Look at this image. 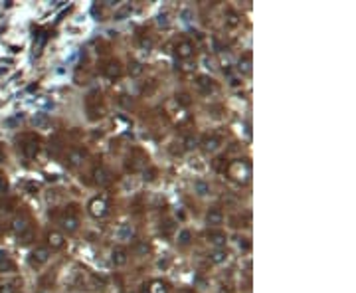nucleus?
Returning <instances> with one entry per match:
<instances>
[{
    "mask_svg": "<svg viewBox=\"0 0 356 293\" xmlns=\"http://www.w3.org/2000/svg\"><path fill=\"white\" fill-rule=\"evenodd\" d=\"M228 174L240 184H246L249 183L251 179V163L248 159H240V161H233L230 166H228Z\"/></svg>",
    "mask_w": 356,
    "mask_h": 293,
    "instance_id": "nucleus-1",
    "label": "nucleus"
},
{
    "mask_svg": "<svg viewBox=\"0 0 356 293\" xmlns=\"http://www.w3.org/2000/svg\"><path fill=\"white\" fill-rule=\"evenodd\" d=\"M109 212V202H107V196H97L89 202V214L93 218H103L105 214Z\"/></svg>",
    "mask_w": 356,
    "mask_h": 293,
    "instance_id": "nucleus-2",
    "label": "nucleus"
},
{
    "mask_svg": "<svg viewBox=\"0 0 356 293\" xmlns=\"http://www.w3.org/2000/svg\"><path fill=\"white\" fill-rule=\"evenodd\" d=\"M38 151H40V139L34 137V135H26L24 141H22V153H24V157L34 159L38 155Z\"/></svg>",
    "mask_w": 356,
    "mask_h": 293,
    "instance_id": "nucleus-3",
    "label": "nucleus"
},
{
    "mask_svg": "<svg viewBox=\"0 0 356 293\" xmlns=\"http://www.w3.org/2000/svg\"><path fill=\"white\" fill-rule=\"evenodd\" d=\"M50 256H52V252H50L48 246H38L32 254H30V263H32L34 268H40V266H44V263H48Z\"/></svg>",
    "mask_w": 356,
    "mask_h": 293,
    "instance_id": "nucleus-4",
    "label": "nucleus"
},
{
    "mask_svg": "<svg viewBox=\"0 0 356 293\" xmlns=\"http://www.w3.org/2000/svg\"><path fill=\"white\" fill-rule=\"evenodd\" d=\"M59 224H62V228H64L68 234H73V232H77V228H79V218H77L75 212L71 210V212H66L62 218H59Z\"/></svg>",
    "mask_w": 356,
    "mask_h": 293,
    "instance_id": "nucleus-5",
    "label": "nucleus"
},
{
    "mask_svg": "<svg viewBox=\"0 0 356 293\" xmlns=\"http://www.w3.org/2000/svg\"><path fill=\"white\" fill-rule=\"evenodd\" d=\"M111 261H113L115 268H123V266H127V261H129V252H127L123 246H115L113 252H111Z\"/></svg>",
    "mask_w": 356,
    "mask_h": 293,
    "instance_id": "nucleus-6",
    "label": "nucleus"
},
{
    "mask_svg": "<svg viewBox=\"0 0 356 293\" xmlns=\"http://www.w3.org/2000/svg\"><path fill=\"white\" fill-rule=\"evenodd\" d=\"M176 55L180 57V60H190V57L194 55V52H196V48H194V44L190 42V40H180L176 44Z\"/></svg>",
    "mask_w": 356,
    "mask_h": 293,
    "instance_id": "nucleus-7",
    "label": "nucleus"
},
{
    "mask_svg": "<svg viewBox=\"0 0 356 293\" xmlns=\"http://www.w3.org/2000/svg\"><path fill=\"white\" fill-rule=\"evenodd\" d=\"M206 240L210 242L212 246H216L218 250H222V248L226 246V242H228L226 234H224V232H220V230H210V232H206Z\"/></svg>",
    "mask_w": 356,
    "mask_h": 293,
    "instance_id": "nucleus-8",
    "label": "nucleus"
},
{
    "mask_svg": "<svg viewBox=\"0 0 356 293\" xmlns=\"http://www.w3.org/2000/svg\"><path fill=\"white\" fill-rule=\"evenodd\" d=\"M91 177H93V183L99 184V186H105V184L111 183V172L105 166H95L93 172H91Z\"/></svg>",
    "mask_w": 356,
    "mask_h": 293,
    "instance_id": "nucleus-9",
    "label": "nucleus"
},
{
    "mask_svg": "<svg viewBox=\"0 0 356 293\" xmlns=\"http://www.w3.org/2000/svg\"><path fill=\"white\" fill-rule=\"evenodd\" d=\"M64 244H66V238H64L62 232H57V230L48 232V248H52V250H62Z\"/></svg>",
    "mask_w": 356,
    "mask_h": 293,
    "instance_id": "nucleus-10",
    "label": "nucleus"
},
{
    "mask_svg": "<svg viewBox=\"0 0 356 293\" xmlns=\"http://www.w3.org/2000/svg\"><path fill=\"white\" fill-rule=\"evenodd\" d=\"M220 146H222V141H220V137H216V135H206V137L202 139V149H204L206 153H216Z\"/></svg>",
    "mask_w": 356,
    "mask_h": 293,
    "instance_id": "nucleus-11",
    "label": "nucleus"
},
{
    "mask_svg": "<svg viewBox=\"0 0 356 293\" xmlns=\"http://www.w3.org/2000/svg\"><path fill=\"white\" fill-rule=\"evenodd\" d=\"M196 85H198V90L202 93H210V92L216 90V83H214V79L210 75H198L196 77Z\"/></svg>",
    "mask_w": 356,
    "mask_h": 293,
    "instance_id": "nucleus-12",
    "label": "nucleus"
},
{
    "mask_svg": "<svg viewBox=\"0 0 356 293\" xmlns=\"http://www.w3.org/2000/svg\"><path fill=\"white\" fill-rule=\"evenodd\" d=\"M242 24V16L237 14L235 10H226L224 12V26L230 28V30H233V28H237Z\"/></svg>",
    "mask_w": 356,
    "mask_h": 293,
    "instance_id": "nucleus-13",
    "label": "nucleus"
},
{
    "mask_svg": "<svg viewBox=\"0 0 356 293\" xmlns=\"http://www.w3.org/2000/svg\"><path fill=\"white\" fill-rule=\"evenodd\" d=\"M121 73H123V66H121V62H119V60H111V62L105 66V75H107L109 79L121 77Z\"/></svg>",
    "mask_w": 356,
    "mask_h": 293,
    "instance_id": "nucleus-14",
    "label": "nucleus"
},
{
    "mask_svg": "<svg viewBox=\"0 0 356 293\" xmlns=\"http://www.w3.org/2000/svg\"><path fill=\"white\" fill-rule=\"evenodd\" d=\"M224 222V212L220 208H210L206 212V224L208 226H220Z\"/></svg>",
    "mask_w": 356,
    "mask_h": 293,
    "instance_id": "nucleus-15",
    "label": "nucleus"
},
{
    "mask_svg": "<svg viewBox=\"0 0 356 293\" xmlns=\"http://www.w3.org/2000/svg\"><path fill=\"white\" fill-rule=\"evenodd\" d=\"M85 157H87V153L83 149H71L68 153V165L70 166H79L85 161Z\"/></svg>",
    "mask_w": 356,
    "mask_h": 293,
    "instance_id": "nucleus-16",
    "label": "nucleus"
},
{
    "mask_svg": "<svg viewBox=\"0 0 356 293\" xmlns=\"http://www.w3.org/2000/svg\"><path fill=\"white\" fill-rule=\"evenodd\" d=\"M237 72L244 73V75H249L251 73V54H244L237 62Z\"/></svg>",
    "mask_w": 356,
    "mask_h": 293,
    "instance_id": "nucleus-17",
    "label": "nucleus"
},
{
    "mask_svg": "<svg viewBox=\"0 0 356 293\" xmlns=\"http://www.w3.org/2000/svg\"><path fill=\"white\" fill-rule=\"evenodd\" d=\"M12 230L18 234V236H22L24 232H28V230H30V220H28V218H24V216L14 218V220H12Z\"/></svg>",
    "mask_w": 356,
    "mask_h": 293,
    "instance_id": "nucleus-18",
    "label": "nucleus"
},
{
    "mask_svg": "<svg viewBox=\"0 0 356 293\" xmlns=\"http://www.w3.org/2000/svg\"><path fill=\"white\" fill-rule=\"evenodd\" d=\"M148 291H151V293H168V287H166L164 281L157 279V281H153L151 285H148Z\"/></svg>",
    "mask_w": 356,
    "mask_h": 293,
    "instance_id": "nucleus-19",
    "label": "nucleus"
},
{
    "mask_svg": "<svg viewBox=\"0 0 356 293\" xmlns=\"http://www.w3.org/2000/svg\"><path fill=\"white\" fill-rule=\"evenodd\" d=\"M194 192L200 194V196H206L208 192H210V184L204 183V181H196L194 183Z\"/></svg>",
    "mask_w": 356,
    "mask_h": 293,
    "instance_id": "nucleus-20",
    "label": "nucleus"
},
{
    "mask_svg": "<svg viewBox=\"0 0 356 293\" xmlns=\"http://www.w3.org/2000/svg\"><path fill=\"white\" fill-rule=\"evenodd\" d=\"M226 259H228V252H224V250H216V252L210 254V261L212 263H224Z\"/></svg>",
    "mask_w": 356,
    "mask_h": 293,
    "instance_id": "nucleus-21",
    "label": "nucleus"
},
{
    "mask_svg": "<svg viewBox=\"0 0 356 293\" xmlns=\"http://www.w3.org/2000/svg\"><path fill=\"white\" fill-rule=\"evenodd\" d=\"M182 145H184L186 151H192V149H196V146H198V139L194 135H186L184 141H182Z\"/></svg>",
    "mask_w": 356,
    "mask_h": 293,
    "instance_id": "nucleus-22",
    "label": "nucleus"
},
{
    "mask_svg": "<svg viewBox=\"0 0 356 293\" xmlns=\"http://www.w3.org/2000/svg\"><path fill=\"white\" fill-rule=\"evenodd\" d=\"M190 240H192V232L190 230H182L180 234H178V244H180V246H188Z\"/></svg>",
    "mask_w": 356,
    "mask_h": 293,
    "instance_id": "nucleus-23",
    "label": "nucleus"
},
{
    "mask_svg": "<svg viewBox=\"0 0 356 293\" xmlns=\"http://www.w3.org/2000/svg\"><path fill=\"white\" fill-rule=\"evenodd\" d=\"M142 72H144V68H142V64H141V62H131V64H129V73H131L133 77L141 75Z\"/></svg>",
    "mask_w": 356,
    "mask_h": 293,
    "instance_id": "nucleus-24",
    "label": "nucleus"
},
{
    "mask_svg": "<svg viewBox=\"0 0 356 293\" xmlns=\"http://www.w3.org/2000/svg\"><path fill=\"white\" fill-rule=\"evenodd\" d=\"M131 236H133V228L129 224H125L121 230H119V238L121 240H131Z\"/></svg>",
    "mask_w": 356,
    "mask_h": 293,
    "instance_id": "nucleus-25",
    "label": "nucleus"
},
{
    "mask_svg": "<svg viewBox=\"0 0 356 293\" xmlns=\"http://www.w3.org/2000/svg\"><path fill=\"white\" fill-rule=\"evenodd\" d=\"M176 101L180 103L182 107H190V103H192V99H190L188 93H178V95H176Z\"/></svg>",
    "mask_w": 356,
    "mask_h": 293,
    "instance_id": "nucleus-26",
    "label": "nucleus"
},
{
    "mask_svg": "<svg viewBox=\"0 0 356 293\" xmlns=\"http://www.w3.org/2000/svg\"><path fill=\"white\" fill-rule=\"evenodd\" d=\"M129 12H131V6H123V8H119V10L115 12V20H123Z\"/></svg>",
    "mask_w": 356,
    "mask_h": 293,
    "instance_id": "nucleus-27",
    "label": "nucleus"
},
{
    "mask_svg": "<svg viewBox=\"0 0 356 293\" xmlns=\"http://www.w3.org/2000/svg\"><path fill=\"white\" fill-rule=\"evenodd\" d=\"M157 24L159 26H168L170 24V18H168V12H162V14H159V18H157Z\"/></svg>",
    "mask_w": 356,
    "mask_h": 293,
    "instance_id": "nucleus-28",
    "label": "nucleus"
},
{
    "mask_svg": "<svg viewBox=\"0 0 356 293\" xmlns=\"http://www.w3.org/2000/svg\"><path fill=\"white\" fill-rule=\"evenodd\" d=\"M139 44H141V48H142L144 52H148V50L153 48V40H151V38H141V42H139Z\"/></svg>",
    "mask_w": 356,
    "mask_h": 293,
    "instance_id": "nucleus-29",
    "label": "nucleus"
},
{
    "mask_svg": "<svg viewBox=\"0 0 356 293\" xmlns=\"http://www.w3.org/2000/svg\"><path fill=\"white\" fill-rule=\"evenodd\" d=\"M32 236H34V232H32V228H30L28 232H24V234H22V236H20V240L26 244V242H30V240H32Z\"/></svg>",
    "mask_w": 356,
    "mask_h": 293,
    "instance_id": "nucleus-30",
    "label": "nucleus"
},
{
    "mask_svg": "<svg viewBox=\"0 0 356 293\" xmlns=\"http://www.w3.org/2000/svg\"><path fill=\"white\" fill-rule=\"evenodd\" d=\"M237 244H240V248H242V250H249V242H248V238H240V242H237Z\"/></svg>",
    "mask_w": 356,
    "mask_h": 293,
    "instance_id": "nucleus-31",
    "label": "nucleus"
},
{
    "mask_svg": "<svg viewBox=\"0 0 356 293\" xmlns=\"http://www.w3.org/2000/svg\"><path fill=\"white\" fill-rule=\"evenodd\" d=\"M0 293H16V291H14L12 285H2V287H0Z\"/></svg>",
    "mask_w": 356,
    "mask_h": 293,
    "instance_id": "nucleus-32",
    "label": "nucleus"
},
{
    "mask_svg": "<svg viewBox=\"0 0 356 293\" xmlns=\"http://www.w3.org/2000/svg\"><path fill=\"white\" fill-rule=\"evenodd\" d=\"M137 252H139V254H146V252H148V246H146V244H139V246H137Z\"/></svg>",
    "mask_w": 356,
    "mask_h": 293,
    "instance_id": "nucleus-33",
    "label": "nucleus"
},
{
    "mask_svg": "<svg viewBox=\"0 0 356 293\" xmlns=\"http://www.w3.org/2000/svg\"><path fill=\"white\" fill-rule=\"evenodd\" d=\"M4 161H6V155H4V149H2V146H0V165H2Z\"/></svg>",
    "mask_w": 356,
    "mask_h": 293,
    "instance_id": "nucleus-34",
    "label": "nucleus"
},
{
    "mask_svg": "<svg viewBox=\"0 0 356 293\" xmlns=\"http://www.w3.org/2000/svg\"><path fill=\"white\" fill-rule=\"evenodd\" d=\"M4 188H6V183H4V179H2V177H0V192H2Z\"/></svg>",
    "mask_w": 356,
    "mask_h": 293,
    "instance_id": "nucleus-35",
    "label": "nucleus"
},
{
    "mask_svg": "<svg viewBox=\"0 0 356 293\" xmlns=\"http://www.w3.org/2000/svg\"><path fill=\"white\" fill-rule=\"evenodd\" d=\"M139 293H151V291H148V285H142V287H141V291H139Z\"/></svg>",
    "mask_w": 356,
    "mask_h": 293,
    "instance_id": "nucleus-36",
    "label": "nucleus"
},
{
    "mask_svg": "<svg viewBox=\"0 0 356 293\" xmlns=\"http://www.w3.org/2000/svg\"><path fill=\"white\" fill-rule=\"evenodd\" d=\"M231 85H240V79H237V77H231Z\"/></svg>",
    "mask_w": 356,
    "mask_h": 293,
    "instance_id": "nucleus-37",
    "label": "nucleus"
}]
</instances>
